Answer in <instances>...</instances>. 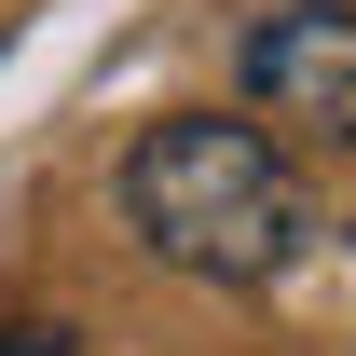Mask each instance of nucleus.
<instances>
[{"label": "nucleus", "mask_w": 356, "mask_h": 356, "mask_svg": "<svg viewBox=\"0 0 356 356\" xmlns=\"http://www.w3.org/2000/svg\"><path fill=\"white\" fill-rule=\"evenodd\" d=\"M124 233L192 288H261V274L302 261V178H288V137L220 124V110H165V124L124 151Z\"/></svg>", "instance_id": "nucleus-1"}, {"label": "nucleus", "mask_w": 356, "mask_h": 356, "mask_svg": "<svg viewBox=\"0 0 356 356\" xmlns=\"http://www.w3.org/2000/svg\"><path fill=\"white\" fill-rule=\"evenodd\" d=\"M247 124L302 137V151H356V14L343 0H288L247 28Z\"/></svg>", "instance_id": "nucleus-2"}, {"label": "nucleus", "mask_w": 356, "mask_h": 356, "mask_svg": "<svg viewBox=\"0 0 356 356\" xmlns=\"http://www.w3.org/2000/svg\"><path fill=\"white\" fill-rule=\"evenodd\" d=\"M0 356H69V329H55V315H28V329H0Z\"/></svg>", "instance_id": "nucleus-3"}]
</instances>
